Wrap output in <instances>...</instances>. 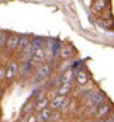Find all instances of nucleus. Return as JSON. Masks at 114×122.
Returning a JSON list of instances; mask_svg holds the SVG:
<instances>
[{"mask_svg": "<svg viewBox=\"0 0 114 122\" xmlns=\"http://www.w3.org/2000/svg\"><path fill=\"white\" fill-rule=\"evenodd\" d=\"M54 72V67H52V65L49 63H44V65H41L37 69V76L39 79H47V77H49L51 74Z\"/></svg>", "mask_w": 114, "mask_h": 122, "instance_id": "f257e3e1", "label": "nucleus"}, {"mask_svg": "<svg viewBox=\"0 0 114 122\" xmlns=\"http://www.w3.org/2000/svg\"><path fill=\"white\" fill-rule=\"evenodd\" d=\"M18 63L16 61H13L10 65H9V67L6 69V79H9V80H11V79H14L17 74H18Z\"/></svg>", "mask_w": 114, "mask_h": 122, "instance_id": "f03ea898", "label": "nucleus"}, {"mask_svg": "<svg viewBox=\"0 0 114 122\" xmlns=\"http://www.w3.org/2000/svg\"><path fill=\"white\" fill-rule=\"evenodd\" d=\"M48 44H49V49H51L52 58H56V56L59 55V52H61V48H62L61 41H58V39H51Z\"/></svg>", "mask_w": 114, "mask_h": 122, "instance_id": "7ed1b4c3", "label": "nucleus"}, {"mask_svg": "<svg viewBox=\"0 0 114 122\" xmlns=\"http://www.w3.org/2000/svg\"><path fill=\"white\" fill-rule=\"evenodd\" d=\"M111 111V104L110 102H104L103 105H100L97 111H96V117L99 118V119H103V118H106L107 117V114Z\"/></svg>", "mask_w": 114, "mask_h": 122, "instance_id": "20e7f679", "label": "nucleus"}, {"mask_svg": "<svg viewBox=\"0 0 114 122\" xmlns=\"http://www.w3.org/2000/svg\"><path fill=\"white\" fill-rule=\"evenodd\" d=\"M45 56H47V51L44 48H39L34 51V55L31 58V62L33 63H39V62H44L45 61Z\"/></svg>", "mask_w": 114, "mask_h": 122, "instance_id": "39448f33", "label": "nucleus"}, {"mask_svg": "<svg viewBox=\"0 0 114 122\" xmlns=\"http://www.w3.org/2000/svg\"><path fill=\"white\" fill-rule=\"evenodd\" d=\"M51 115H52V111H51L49 108H45V110H42V111L38 112L35 121L37 122H49Z\"/></svg>", "mask_w": 114, "mask_h": 122, "instance_id": "423d86ee", "label": "nucleus"}, {"mask_svg": "<svg viewBox=\"0 0 114 122\" xmlns=\"http://www.w3.org/2000/svg\"><path fill=\"white\" fill-rule=\"evenodd\" d=\"M18 39H20V35H16V34H13V35H9V39H7V49L13 52V51H16L17 49V45H18Z\"/></svg>", "mask_w": 114, "mask_h": 122, "instance_id": "0eeeda50", "label": "nucleus"}, {"mask_svg": "<svg viewBox=\"0 0 114 122\" xmlns=\"http://www.w3.org/2000/svg\"><path fill=\"white\" fill-rule=\"evenodd\" d=\"M73 70L72 69H68V70H65L63 74L61 76V84H71L72 81H73Z\"/></svg>", "mask_w": 114, "mask_h": 122, "instance_id": "6e6552de", "label": "nucleus"}, {"mask_svg": "<svg viewBox=\"0 0 114 122\" xmlns=\"http://www.w3.org/2000/svg\"><path fill=\"white\" fill-rule=\"evenodd\" d=\"M63 100H65V97H62V96H56V97H54V98L49 101V102H48V107H49V110H51V111L59 110V107H61V104H62Z\"/></svg>", "mask_w": 114, "mask_h": 122, "instance_id": "1a4fd4ad", "label": "nucleus"}, {"mask_svg": "<svg viewBox=\"0 0 114 122\" xmlns=\"http://www.w3.org/2000/svg\"><path fill=\"white\" fill-rule=\"evenodd\" d=\"M30 42H31V38L28 37V35H21L20 39H18V45H17V51L18 52H23L28 45H30Z\"/></svg>", "mask_w": 114, "mask_h": 122, "instance_id": "9d476101", "label": "nucleus"}, {"mask_svg": "<svg viewBox=\"0 0 114 122\" xmlns=\"http://www.w3.org/2000/svg\"><path fill=\"white\" fill-rule=\"evenodd\" d=\"M73 53H75V48H73L72 45H66L65 48H61V52H59L61 58H63V59H68V58H71Z\"/></svg>", "mask_w": 114, "mask_h": 122, "instance_id": "9b49d317", "label": "nucleus"}, {"mask_svg": "<svg viewBox=\"0 0 114 122\" xmlns=\"http://www.w3.org/2000/svg\"><path fill=\"white\" fill-rule=\"evenodd\" d=\"M76 77H77V83H79V86H85L86 83H87L89 76L83 69H80V70L76 72Z\"/></svg>", "mask_w": 114, "mask_h": 122, "instance_id": "f8f14e48", "label": "nucleus"}, {"mask_svg": "<svg viewBox=\"0 0 114 122\" xmlns=\"http://www.w3.org/2000/svg\"><path fill=\"white\" fill-rule=\"evenodd\" d=\"M71 90H72V84H59L58 86V90H56V94L62 96V97H66V94Z\"/></svg>", "mask_w": 114, "mask_h": 122, "instance_id": "ddd939ff", "label": "nucleus"}, {"mask_svg": "<svg viewBox=\"0 0 114 122\" xmlns=\"http://www.w3.org/2000/svg\"><path fill=\"white\" fill-rule=\"evenodd\" d=\"M31 69H33V62H31V61H24L21 66H18V73L27 74Z\"/></svg>", "mask_w": 114, "mask_h": 122, "instance_id": "4468645a", "label": "nucleus"}, {"mask_svg": "<svg viewBox=\"0 0 114 122\" xmlns=\"http://www.w3.org/2000/svg\"><path fill=\"white\" fill-rule=\"evenodd\" d=\"M31 46L34 49H39V48H44V38L41 37H34L31 39Z\"/></svg>", "mask_w": 114, "mask_h": 122, "instance_id": "2eb2a0df", "label": "nucleus"}, {"mask_svg": "<svg viewBox=\"0 0 114 122\" xmlns=\"http://www.w3.org/2000/svg\"><path fill=\"white\" fill-rule=\"evenodd\" d=\"M34 51H35V49L33 48V46H31V44H30V45H28V46L21 52V53H23L24 61H31V58H33V55H34Z\"/></svg>", "mask_w": 114, "mask_h": 122, "instance_id": "dca6fc26", "label": "nucleus"}, {"mask_svg": "<svg viewBox=\"0 0 114 122\" xmlns=\"http://www.w3.org/2000/svg\"><path fill=\"white\" fill-rule=\"evenodd\" d=\"M48 102H49V100H48V98H44V100L38 101L37 104H35V110L39 112V111H42V110H45V108H48Z\"/></svg>", "mask_w": 114, "mask_h": 122, "instance_id": "f3484780", "label": "nucleus"}, {"mask_svg": "<svg viewBox=\"0 0 114 122\" xmlns=\"http://www.w3.org/2000/svg\"><path fill=\"white\" fill-rule=\"evenodd\" d=\"M7 39H9V32L0 31V48H4L7 45Z\"/></svg>", "mask_w": 114, "mask_h": 122, "instance_id": "a211bd4d", "label": "nucleus"}, {"mask_svg": "<svg viewBox=\"0 0 114 122\" xmlns=\"http://www.w3.org/2000/svg\"><path fill=\"white\" fill-rule=\"evenodd\" d=\"M69 104H71V98H68V97H65V100L62 101V104H61V107H59V110L62 111H66L68 108H69Z\"/></svg>", "mask_w": 114, "mask_h": 122, "instance_id": "6ab92c4d", "label": "nucleus"}, {"mask_svg": "<svg viewBox=\"0 0 114 122\" xmlns=\"http://www.w3.org/2000/svg\"><path fill=\"white\" fill-rule=\"evenodd\" d=\"M106 4H107V1H96V3H94L96 11H100V10H103V9H106Z\"/></svg>", "mask_w": 114, "mask_h": 122, "instance_id": "aec40b11", "label": "nucleus"}, {"mask_svg": "<svg viewBox=\"0 0 114 122\" xmlns=\"http://www.w3.org/2000/svg\"><path fill=\"white\" fill-rule=\"evenodd\" d=\"M3 79H6V69L3 66H0V80H3Z\"/></svg>", "mask_w": 114, "mask_h": 122, "instance_id": "412c9836", "label": "nucleus"}, {"mask_svg": "<svg viewBox=\"0 0 114 122\" xmlns=\"http://www.w3.org/2000/svg\"><path fill=\"white\" fill-rule=\"evenodd\" d=\"M104 122H114V117H113V115L106 117V118H104Z\"/></svg>", "mask_w": 114, "mask_h": 122, "instance_id": "4be33fe9", "label": "nucleus"}, {"mask_svg": "<svg viewBox=\"0 0 114 122\" xmlns=\"http://www.w3.org/2000/svg\"><path fill=\"white\" fill-rule=\"evenodd\" d=\"M97 122H104V118L103 119H97Z\"/></svg>", "mask_w": 114, "mask_h": 122, "instance_id": "5701e85b", "label": "nucleus"}, {"mask_svg": "<svg viewBox=\"0 0 114 122\" xmlns=\"http://www.w3.org/2000/svg\"><path fill=\"white\" fill-rule=\"evenodd\" d=\"M0 98H1V91H0Z\"/></svg>", "mask_w": 114, "mask_h": 122, "instance_id": "b1692460", "label": "nucleus"}, {"mask_svg": "<svg viewBox=\"0 0 114 122\" xmlns=\"http://www.w3.org/2000/svg\"><path fill=\"white\" fill-rule=\"evenodd\" d=\"M18 122H20V121H18Z\"/></svg>", "mask_w": 114, "mask_h": 122, "instance_id": "393cba45", "label": "nucleus"}, {"mask_svg": "<svg viewBox=\"0 0 114 122\" xmlns=\"http://www.w3.org/2000/svg\"><path fill=\"white\" fill-rule=\"evenodd\" d=\"M89 122H90V121H89Z\"/></svg>", "mask_w": 114, "mask_h": 122, "instance_id": "a878e982", "label": "nucleus"}]
</instances>
